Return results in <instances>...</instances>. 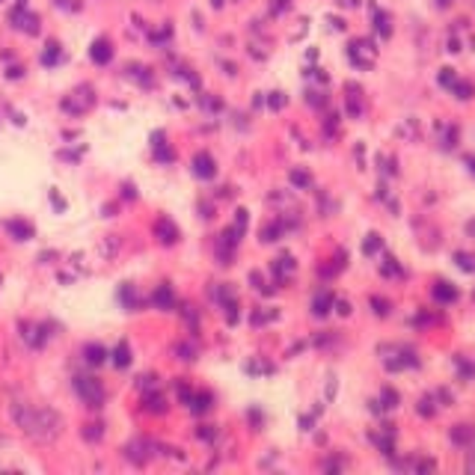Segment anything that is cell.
I'll use <instances>...</instances> for the list:
<instances>
[{
    "mask_svg": "<svg viewBox=\"0 0 475 475\" xmlns=\"http://www.w3.org/2000/svg\"><path fill=\"white\" fill-rule=\"evenodd\" d=\"M9 413H12L15 425L21 428L27 437H33V440H39V443L57 440L60 431H62V416L53 413L48 407H33V404H24V401H15Z\"/></svg>",
    "mask_w": 475,
    "mask_h": 475,
    "instance_id": "cell-1",
    "label": "cell"
},
{
    "mask_svg": "<svg viewBox=\"0 0 475 475\" xmlns=\"http://www.w3.org/2000/svg\"><path fill=\"white\" fill-rule=\"evenodd\" d=\"M75 392L80 395V401H84L86 407H93V410H101L104 407L107 392H104V387H101V380H98V378L77 374V378H75Z\"/></svg>",
    "mask_w": 475,
    "mask_h": 475,
    "instance_id": "cell-2",
    "label": "cell"
},
{
    "mask_svg": "<svg viewBox=\"0 0 475 475\" xmlns=\"http://www.w3.org/2000/svg\"><path fill=\"white\" fill-rule=\"evenodd\" d=\"M348 60H351V66L369 71L378 62V48L372 39H351L348 42Z\"/></svg>",
    "mask_w": 475,
    "mask_h": 475,
    "instance_id": "cell-3",
    "label": "cell"
},
{
    "mask_svg": "<svg viewBox=\"0 0 475 475\" xmlns=\"http://www.w3.org/2000/svg\"><path fill=\"white\" fill-rule=\"evenodd\" d=\"M387 354H392V356H383V365H387L389 372H401V369H416L419 365V356H416V351L413 348H383Z\"/></svg>",
    "mask_w": 475,
    "mask_h": 475,
    "instance_id": "cell-4",
    "label": "cell"
},
{
    "mask_svg": "<svg viewBox=\"0 0 475 475\" xmlns=\"http://www.w3.org/2000/svg\"><path fill=\"white\" fill-rule=\"evenodd\" d=\"M193 175L202 178V182H208V178L217 175V164H214V158L208 151H196L193 155Z\"/></svg>",
    "mask_w": 475,
    "mask_h": 475,
    "instance_id": "cell-5",
    "label": "cell"
},
{
    "mask_svg": "<svg viewBox=\"0 0 475 475\" xmlns=\"http://www.w3.org/2000/svg\"><path fill=\"white\" fill-rule=\"evenodd\" d=\"M155 235H158V241L164 247H169V244H175L178 241V226L169 217H158V223H155Z\"/></svg>",
    "mask_w": 475,
    "mask_h": 475,
    "instance_id": "cell-6",
    "label": "cell"
},
{
    "mask_svg": "<svg viewBox=\"0 0 475 475\" xmlns=\"http://www.w3.org/2000/svg\"><path fill=\"white\" fill-rule=\"evenodd\" d=\"M294 271H297V265H294V258L291 256H280V258H273V265H271V273L276 276V282H289Z\"/></svg>",
    "mask_w": 475,
    "mask_h": 475,
    "instance_id": "cell-7",
    "label": "cell"
},
{
    "mask_svg": "<svg viewBox=\"0 0 475 475\" xmlns=\"http://www.w3.org/2000/svg\"><path fill=\"white\" fill-rule=\"evenodd\" d=\"M89 57H93L95 66H107L113 60V42L110 39H95L93 48H89Z\"/></svg>",
    "mask_w": 475,
    "mask_h": 475,
    "instance_id": "cell-8",
    "label": "cell"
},
{
    "mask_svg": "<svg viewBox=\"0 0 475 475\" xmlns=\"http://www.w3.org/2000/svg\"><path fill=\"white\" fill-rule=\"evenodd\" d=\"M12 27H18V30H24V33L33 36V33H39V15L18 9V12H12Z\"/></svg>",
    "mask_w": 475,
    "mask_h": 475,
    "instance_id": "cell-9",
    "label": "cell"
},
{
    "mask_svg": "<svg viewBox=\"0 0 475 475\" xmlns=\"http://www.w3.org/2000/svg\"><path fill=\"white\" fill-rule=\"evenodd\" d=\"M333 303H336V297L330 291H318L315 297H312V315H315V318H327L330 309H333Z\"/></svg>",
    "mask_w": 475,
    "mask_h": 475,
    "instance_id": "cell-10",
    "label": "cell"
},
{
    "mask_svg": "<svg viewBox=\"0 0 475 475\" xmlns=\"http://www.w3.org/2000/svg\"><path fill=\"white\" fill-rule=\"evenodd\" d=\"M431 294H434V300L437 303H443V306H449V303H454L458 300V289H454L452 282H434V289H431Z\"/></svg>",
    "mask_w": 475,
    "mask_h": 475,
    "instance_id": "cell-11",
    "label": "cell"
},
{
    "mask_svg": "<svg viewBox=\"0 0 475 475\" xmlns=\"http://www.w3.org/2000/svg\"><path fill=\"white\" fill-rule=\"evenodd\" d=\"M449 437H452L454 446H472V443H475V425H467V422H463V425H454Z\"/></svg>",
    "mask_w": 475,
    "mask_h": 475,
    "instance_id": "cell-12",
    "label": "cell"
},
{
    "mask_svg": "<svg viewBox=\"0 0 475 475\" xmlns=\"http://www.w3.org/2000/svg\"><path fill=\"white\" fill-rule=\"evenodd\" d=\"M348 113L354 116V119H360L363 116V89L348 84Z\"/></svg>",
    "mask_w": 475,
    "mask_h": 475,
    "instance_id": "cell-13",
    "label": "cell"
},
{
    "mask_svg": "<svg viewBox=\"0 0 475 475\" xmlns=\"http://www.w3.org/2000/svg\"><path fill=\"white\" fill-rule=\"evenodd\" d=\"M6 232L15 241H30L33 238V226L27 220H6Z\"/></svg>",
    "mask_w": 475,
    "mask_h": 475,
    "instance_id": "cell-14",
    "label": "cell"
},
{
    "mask_svg": "<svg viewBox=\"0 0 475 475\" xmlns=\"http://www.w3.org/2000/svg\"><path fill=\"white\" fill-rule=\"evenodd\" d=\"M151 303H155V306H158V309H173V306H175L173 289H169V285L164 282V285H160V289H158L155 294H151Z\"/></svg>",
    "mask_w": 475,
    "mask_h": 475,
    "instance_id": "cell-15",
    "label": "cell"
},
{
    "mask_svg": "<svg viewBox=\"0 0 475 475\" xmlns=\"http://www.w3.org/2000/svg\"><path fill=\"white\" fill-rule=\"evenodd\" d=\"M289 178H291V184L297 187V191H309V187H312V175L303 167H294L289 173Z\"/></svg>",
    "mask_w": 475,
    "mask_h": 475,
    "instance_id": "cell-16",
    "label": "cell"
},
{
    "mask_svg": "<svg viewBox=\"0 0 475 475\" xmlns=\"http://www.w3.org/2000/svg\"><path fill=\"white\" fill-rule=\"evenodd\" d=\"M84 360L89 363V365H101L104 360H107V351L101 345H86L84 348Z\"/></svg>",
    "mask_w": 475,
    "mask_h": 475,
    "instance_id": "cell-17",
    "label": "cell"
},
{
    "mask_svg": "<svg viewBox=\"0 0 475 475\" xmlns=\"http://www.w3.org/2000/svg\"><path fill=\"white\" fill-rule=\"evenodd\" d=\"M452 95L454 98H461V101H470V98L475 95V86L470 84V80H454V86H452Z\"/></svg>",
    "mask_w": 475,
    "mask_h": 475,
    "instance_id": "cell-18",
    "label": "cell"
},
{
    "mask_svg": "<svg viewBox=\"0 0 475 475\" xmlns=\"http://www.w3.org/2000/svg\"><path fill=\"white\" fill-rule=\"evenodd\" d=\"M454 265H458L463 273H475V256L467 253V249H458V253H454Z\"/></svg>",
    "mask_w": 475,
    "mask_h": 475,
    "instance_id": "cell-19",
    "label": "cell"
},
{
    "mask_svg": "<svg viewBox=\"0 0 475 475\" xmlns=\"http://www.w3.org/2000/svg\"><path fill=\"white\" fill-rule=\"evenodd\" d=\"M374 30H378L383 39H389V36H392V24H389L387 12H374Z\"/></svg>",
    "mask_w": 475,
    "mask_h": 475,
    "instance_id": "cell-20",
    "label": "cell"
},
{
    "mask_svg": "<svg viewBox=\"0 0 475 475\" xmlns=\"http://www.w3.org/2000/svg\"><path fill=\"white\" fill-rule=\"evenodd\" d=\"M191 407L196 410V413L211 410V392H196V395H191Z\"/></svg>",
    "mask_w": 475,
    "mask_h": 475,
    "instance_id": "cell-21",
    "label": "cell"
},
{
    "mask_svg": "<svg viewBox=\"0 0 475 475\" xmlns=\"http://www.w3.org/2000/svg\"><path fill=\"white\" fill-rule=\"evenodd\" d=\"M380 273L383 276H404V267H401L392 256H387V258H383V265H380Z\"/></svg>",
    "mask_w": 475,
    "mask_h": 475,
    "instance_id": "cell-22",
    "label": "cell"
},
{
    "mask_svg": "<svg viewBox=\"0 0 475 475\" xmlns=\"http://www.w3.org/2000/svg\"><path fill=\"white\" fill-rule=\"evenodd\" d=\"M60 57H62V48L57 42H48V48H45V53H42V62L45 66H53V62H60Z\"/></svg>",
    "mask_w": 475,
    "mask_h": 475,
    "instance_id": "cell-23",
    "label": "cell"
},
{
    "mask_svg": "<svg viewBox=\"0 0 475 475\" xmlns=\"http://www.w3.org/2000/svg\"><path fill=\"white\" fill-rule=\"evenodd\" d=\"M113 363L119 365V369H125V365L131 363V348L125 345V342H119V348H116V351H113Z\"/></svg>",
    "mask_w": 475,
    "mask_h": 475,
    "instance_id": "cell-24",
    "label": "cell"
},
{
    "mask_svg": "<svg viewBox=\"0 0 475 475\" xmlns=\"http://www.w3.org/2000/svg\"><path fill=\"white\" fill-rule=\"evenodd\" d=\"M419 416H425V419H431L434 413H437V401H434V395H425V398H419Z\"/></svg>",
    "mask_w": 475,
    "mask_h": 475,
    "instance_id": "cell-25",
    "label": "cell"
},
{
    "mask_svg": "<svg viewBox=\"0 0 475 475\" xmlns=\"http://www.w3.org/2000/svg\"><path fill=\"white\" fill-rule=\"evenodd\" d=\"M380 249H383V238L372 232V235L365 238V244H363V253H365V256H374V253H380Z\"/></svg>",
    "mask_w": 475,
    "mask_h": 475,
    "instance_id": "cell-26",
    "label": "cell"
},
{
    "mask_svg": "<svg viewBox=\"0 0 475 475\" xmlns=\"http://www.w3.org/2000/svg\"><path fill=\"white\" fill-rule=\"evenodd\" d=\"M380 401H383V407H387V410H395L401 398H398V392H395V389H392V387H387V389L380 392Z\"/></svg>",
    "mask_w": 475,
    "mask_h": 475,
    "instance_id": "cell-27",
    "label": "cell"
},
{
    "mask_svg": "<svg viewBox=\"0 0 475 475\" xmlns=\"http://www.w3.org/2000/svg\"><path fill=\"white\" fill-rule=\"evenodd\" d=\"M372 440H374V446L383 452V454H392L395 452V446H392V437H383V434H372Z\"/></svg>",
    "mask_w": 475,
    "mask_h": 475,
    "instance_id": "cell-28",
    "label": "cell"
},
{
    "mask_svg": "<svg viewBox=\"0 0 475 475\" xmlns=\"http://www.w3.org/2000/svg\"><path fill=\"white\" fill-rule=\"evenodd\" d=\"M454 143H458V128H454V125H446L443 128V149H454Z\"/></svg>",
    "mask_w": 475,
    "mask_h": 475,
    "instance_id": "cell-29",
    "label": "cell"
},
{
    "mask_svg": "<svg viewBox=\"0 0 475 475\" xmlns=\"http://www.w3.org/2000/svg\"><path fill=\"white\" fill-rule=\"evenodd\" d=\"M372 306H374V315H380V318H387V315H389V300H383V297H372Z\"/></svg>",
    "mask_w": 475,
    "mask_h": 475,
    "instance_id": "cell-30",
    "label": "cell"
},
{
    "mask_svg": "<svg viewBox=\"0 0 475 475\" xmlns=\"http://www.w3.org/2000/svg\"><path fill=\"white\" fill-rule=\"evenodd\" d=\"M454 80H458V75H454V69H440V86L452 89V86H454Z\"/></svg>",
    "mask_w": 475,
    "mask_h": 475,
    "instance_id": "cell-31",
    "label": "cell"
},
{
    "mask_svg": "<svg viewBox=\"0 0 475 475\" xmlns=\"http://www.w3.org/2000/svg\"><path fill=\"white\" fill-rule=\"evenodd\" d=\"M146 410H151V413H164V410H167L164 407V398H160V395H151L149 398L146 395Z\"/></svg>",
    "mask_w": 475,
    "mask_h": 475,
    "instance_id": "cell-32",
    "label": "cell"
},
{
    "mask_svg": "<svg viewBox=\"0 0 475 475\" xmlns=\"http://www.w3.org/2000/svg\"><path fill=\"white\" fill-rule=\"evenodd\" d=\"M285 101H289V98H285L282 93H271V95H267V104H271V110H282Z\"/></svg>",
    "mask_w": 475,
    "mask_h": 475,
    "instance_id": "cell-33",
    "label": "cell"
},
{
    "mask_svg": "<svg viewBox=\"0 0 475 475\" xmlns=\"http://www.w3.org/2000/svg\"><path fill=\"white\" fill-rule=\"evenodd\" d=\"M101 434H104V431H101V425H98V422H93V425L84 428V437H86V440H93V443L101 440Z\"/></svg>",
    "mask_w": 475,
    "mask_h": 475,
    "instance_id": "cell-34",
    "label": "cell"
},
{
    "mask_svg": "<svg viewBox=\"0 0 475 475\" xmlns=\"http://www.w3.org/2000/svg\"><path fill=\"white\" fill-rule=\"evenodd\" d=\"M119 297H122V303H128L131 309L137 306V294H134V289H131V285H125V289L119 291Z\"/></svg>",
    "mask_w": 475,
    "mask_h": 475,
    "instance_id": "cell-35",
    "label": "cell"
},
{
    "mask_svg": "<svg viewBox=\"0 0 475 475\" xmlns=\"http://www.w3.org/2000/svg\"><path fill=\"white\" fill-rule=\"evenodd\" d=\"M333 306H336L339 315H351V303H348V300H336Z\"/></svg>",
    "mask_w": 475,
    "mask_h": 475,
    "instance_id": "cell-36",
    "label": "cell"
},
{
    "mask_svg": "<svg viewBox=\"0 0 475 475\" xmlns=\"http://www.w3.org/2000/svg\"><path fill=\"white\" fill-rule=\"evenodd\" d=\"M463 160H467V167H470V173L475 175V155H467V158H463Z\"/></svg>",
    "mask_w": 475,
    "mask_h": 475,
    "instance_id": "cell-37",
    "label": "cell"
},
{
    "mask_svg": "<svg viewBox=\"0 0 475 475\" xmlns=\"http://www.w3.org/2000/svg\"><path fill=\"white\" fill-rule=\"evenodd\" d=\"M467 232H470V235L475 238V220H470V223H467Z\"/></svg>",
    "mask_w": 475,
    "mask_h": 475,
    "instance_id": "cell-38",
    "label": "cell"
},
{
    "mask_svg": "<svg viewBox=\"0 0 475 475\" xmlns=\"http://www.w3.org/2000/svg\"><path fill=\"white\" fill-rule=\"evenodd\" d=\"M437 3H440V6H449V3H452V0H437Z\"/></svg>",
    "mask_w": 475,
    "mask_h": 475,
    "instance_id": "cell-39",
    "label": "cell"
},
{
    "mask_svg": "<svg viewBox=\"0 0 475 475\" xmlns=\"http://www.w3.org/2000/svg\"><path fill=\"white\" fill-rule=\"evenodd\" d=\"M470 467H472V470H475V454H472V458H470Z\"/></svg>",
    "mask_w": 475,
    "mask_h": 475,
    "instance_id": "cell-40",
    "label": "cell"
}]
</instances>
